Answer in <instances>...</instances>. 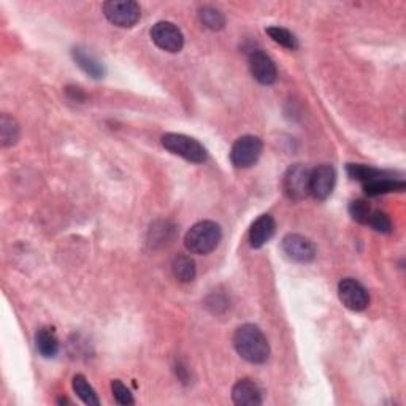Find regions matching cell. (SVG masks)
Here are the masks:
<instances>
[{
    "instance_id": "1",
    "label": "cell",
    "mask_w": 406,
    "mask_h": 406,
    "mask_svg": "<svg viewBox=\"0 0 406 406\" xmlns=\"http://www.w3.org/2000/svg\"><path fill=\"white\" fill-rule=\"evenodd\" d=\"M234 346L241 359L249 363H264L270 357L269 340L259 327L244 324L236 328L234 335Z\"/></svg>"
},
{
    "instance_id": "2",
    "label": "cell",
    "mask_w": 406,
    "mask_h": 406,
    "mask_svg": "<svg viewBox=\"0 0 406 406\" xmlns=\"http://www.w3.org/2000/svg\"><path fill=\"white\" fill-rule=\"evenodd\" d=\"M222 238L221 227L213 221H202L186 234L184 244L189 253L205 256L216 249Z\"/></svg>"
},
{
    "instance_id": "3",
    "label": "cell",
    "mask_w": 406,
    "mask_h": 406,
    "mask_svg": "<svg viewBox=\"0 0 406 406\" xmlns=\"http://www.w3.org/2000/svg\"><path fill=\"white\" fill-rule=\"evenodd\" d=\"M162 146L175 156H179L189 162L202 164L207 160V150L192 137L183 134H165L162 137Z\"/></svg>"
},
{
    "instance_id": "4",
    "label": "cell",
    "mask_w": 406,
    "mask_h": 406,
    "mask_svg": "<svg viewBox=\"0 0 406 406\" xmlns=\"http://www.w3.org/2000/svg\"><path fill=\"white\" fill-rule=\"evenodd\" d=\"M103 15L111 24L129 29L138 23L142 9L134 0H110L103 4Z\"/></svg>"
},
{
    "instance_id": "5",
    "label": "cell",
    "mask_w": 406,
    "mask_h": 406,
    "mask_svg": "<svg viewBox=\"0 0 406 406\" xmlns=\"http://www.w3.org/2000/svg\"><path fill=\"white\" fill-rule=\"evenodd\" d=\"M262 140L254 135H244L236 140L230 151V160L236 169H249L262 154Z\"/></svg>"
},
{
    "instance_id": "6",
    "label": "cell",
    "mask_w": 406,
    "mask_h": 406,
    "mask_svg": "<svg viewBox=\"0 0 406 406\" xmlns=\"http://www.w3.org/2000/svg\"><path fill=\"white\" fill-rule=\"evenodd\" d=\"M311 170L303 164H296L284 175V192L293 202H300L310 195Z\"/></svg>"
},
{
    "instance_id": "7",
    "label": "cell",
    "mask_w": 406,
    "mask_h": 406,
    "mask_svg": "<svg viewBox=\"0 0 406 406\" xmlns=\"http://www.w3.org/2000/svg\"><path fill=\"white\" fill-rule=\"evenodd\" d=\"M151 38L157 48L167 53H178L184 45L183 32L178 26H175L169 21H160L156 23L151 29Z\"/></svg>"
},
{
    "instance_id": "8",
    "label": "cell",
    "mask_w": 406,
    "mask_h": 406,
    "mask_svg": "<svg viewBox=\"0 0 406 406\" xmlns=\"http://www.w3.org/2000/svg\"><path fill=\"white\" fill-rule=\"evenodd\" d=\"M338 296L343 305L351 311H363L370 305L367 289L354 278L341 279L338 284Z\"/></svg>"
},
{
    "instance_id": "9",
    "label": "cell",
    "mask_w": 406,
    "mask_h": 406,
    "mask_svg": "<svg viewBox=\"0 0 406 406\" xmlns=\"http://www.w3.org/2000/svg\"><path fill=\"white\" fill-rule=\"evenodd\" d=\"M283 251L291 261L308 264L316 257V246L311 240L298 234H289L283 238Z\"/></svg>"
},
{
    "instance_id": "10",
    "label": "cell",
    "mask_w": 406,
    "mask_h": 406,
    "mask_svg": "<svg viewBox=\"0 0 406 406\" xmlns=\"http://www.w3.org/2000/svg\"><path fill=\"white\" fill-rule=\"evenodd\" d=\"M337 183V172L332 165H319L311 172L310 195L316 200H326L332 194Z\"/></svg>"
},
{
    "instance_id": "11",
    "label": "cell",
    "mask_w": 406,
    "mask_h": 406,
    "mask_svg": "<svg viewBox=\"0 0 406 406\" xmlns=\"http://www.w3.org/2000/svg\"><path fill=\"white\" fill-rule=\"evenodd\" d=\"M249 70L254 80L261 85H273L276 81L278 70L275 62L271 61L269 54H265L261 50H254L249 54Z\"/></svg>"
},
{
    "instance_id": "12",
    "label": "cell",
    "mask_w": 406,
    "mask_h": 406,
    "mask_svg": "<svg viewBox=\"0 0 406 406\" xmlns=\"http://www.w3.org/2000/svg\"><path fill=\"white\" fill-rule=\"evenodd\" d=\"M275 230H276V222L270 214L259 216L249 230L251 246L256 249L262 248L264 244H267L271 240V236L275 235Z\"/></svg>"
},
{
    "instance_id": "13",
    "label": "cell",
    "mask_w": 406,
    "mask_h": 406,
    "mask_svg": "<svg viewBox=\"0 0 406 406\" xmlns=\"http://www.w3.org/2000/svg\"><path fill=\"white\" fill-rule=\"evenodd\" d=\"M232 400L240 406L262 405V390L254 381L240 380L232 389Z\"/></svg>"
},
{
    "instance_id": "14",
    "label": "cell",
    "mask_w": 406,
    "mask_h": 406,
    "mask_svg": "<svg viewBox=\"0 0 406 406\" xmlns=\"http://www.w3.org/2000/svg\"><path fill=\"white\" fill-rule=\"evenodd\" d=\"M35 348L43 355L45 359H53L56 354L59 353V340L56 337L54 328L51 327H41L40 330L35 333Z\"/></svg>"
},
{
    "instance_id": "15",
    "label": "cell",
    "mask_w": 406,
    "mask_h": 406,
    "mask_svg": "<svg viewBox=\"0 0 406 406\" xmlns=\"http://www.w3.org/2000/svg\"><path fill=\"white\" fill-rule=\"evenodd\" d=\"M363 189L368 195L376 197V195L381 194H389V192H402L405 191V183L403 181H397L394 178H389L386 175H381L368 183H363Z\"/></svg>"
},
{
    "instance_id": "16",
    "label": "cell",
    "mask_w": 406,
    "mask_h": 406,
    "mask_svg": "<svg viewBox=\"0 0 406 406\" xmlns=\"http://www.w3.org/2000/svg\"><path fill=\"white\" fill-rule=\"evenodd\" d=\"M72 56L83 72H86L89 76H93V78L95 80L102 78L105 75V68L102 66V62L97 61L93 54L88 53L86 50H83V48H75L72 51Z\"/></svg>"
},
{
    "instance_id": "17",
    "label": "cell",
    "mask_w": 406,
    "mask_h": 406,
    "mask_svg": "<svg viewBox=\"0 0 406 406\" xmlns=\"http://www.w3.org/2000/svg\"><path fill=\"white\" fill-rule=\"evenodd\" d=\"M172 269H173L175 278L179 279L181 283H191L194 281L195 275H197V269H195L194 259L186 254H179L175 257Z\"/></svg>"
},
{
    "instance_id": "18",
    "label": "cell",
    "mask_w": 406,
    "mask_h": 406,
    "mask_svg": "<svg viewBox=\"0 0 406 406\" xmlns=\"http://www.w3.org/2000/svg\"><path fill=\"white\" fill-rule=\"evenodd\" d=\"M0 138H2L4 148L16 145L19 138V125L15 118L9 115H2L0 118Z\"/></svg>"
},
{
    "instance_id": "19",
    "label": "cell",
    "mask_w": 406,
    "mask_h": 406,
    "mask_svg": "<svg viewBox=\"0 0 406 406\" xmlns=\"http://www.w3.org/2000/svg\"><path fill=\"white\" fill-rule=\"evenodd\" d=\"M72 387L75 390V394L81 398L83 403H86L89 406L100 405V400H99V398H97L95 390L90 387V384L86 381V378L83 376V375L73 376Z\"/></svg>"
},
{
    "instance_id": "20",
    "label": "cell",
    "mask_w": 406,
    "mask_h": 406,
    "mask_svg": "<svg viewBox=\"0 0 406 406\" xmlns=\"http://www.w3.org/2000/svg\"><path fill=\"white\" fill-rule=\"evenodd\" d=\"M199 19L203 26L212 31H221L226 26V18H224L219 10L213 9V6H203V9H200Z\"/></svg>"
},
{
    "instance_id": "21",
    "label": "cell",
    "mask_w": 406,
    "mask_h": 406,
    "mask_svg": "<svg viewBox=\"0 0 406 406\" xmlns=\"http://www.w3.org/2000/svg\"><path fill=\"white\" fill-rule=\"evenodd\" d=\"M267 33L270 35V38L273 41H276L278 45L288 48V50H297L298 43H297L296 35H293L291 31L284 29V27H279V26L269 27Z\"/></svg>"
},
{
    "instance_id": "22",
    "label": "cell",
    "mask_w": 406,
    "mask_h": 406,
    "mask_svg": "<svg viewBox=\"0 0 406 406\" xmlns=\"http://www.w3.org/2000/svg\"><path fill=\"white\" fill-rule=\"evenodd\" d=\"M348 175L351 177L353 179L357 181H362V183H368V181H372L378 177H381L384 175L382 172L372 169V167L368 165H362V164H349L348 165Z\"/></svg>"
},
{
    "instance_id": "23",
    "label": "cell",
    "mask_w": 406,
    "mask_h": 406,
    "mask_svg": "<svg viewBox=\"0 0 406 406\" xmlns=\"http://www.w3.org/2000/svg\"><path fill=\"white\" fill-rule=\"evenodd\" d=\"M349 214L353 216V219L360 224H368L370 214H372V208H370L365 200H354L349 203Z\"/></svg>"
},
{
    "instance_id": "24",
    "label": "cell",
    "mask_w": 406,
    "mask_h": 406,
    "mask_svg": "<svg viewBox=\"0 0 406 406\" xmlns=\"http://www.w3.org/2000/svg\"><path fill=\"white\" fill-rule=\"evenodd\" d=\"M368 224L376 230V232H380V234H390L392 232L390 218L382 212H372V214H370Z\"/></svg>"
},
{
    "instance_id": "25",
    "label": "cell",
    "mask_w": 406,
    "mask_h": 406,
    "mask_svg": "<svg viewBox=\"0 0 406 406\" xmlns=\"http://www.w3.org/2000/svg\"><path fill=\"white\" fill-rule=\"evenodd\" d=\"M111 392H113L115 400L119 405H134L135 403L134 397H132L130 394V390L124 386L123 381H119V380L111 381Z\"/></svg>"
},
{
    "instance_id": "26",
    "label": "cell",
    "mask_w": 406,
    "mask_h": 406,
    "mask_svg": "<svg viewBox=\"0 0 406 406\" xmlns=\"http://www.w3.org/2000/svg\"><path fill=\"white\" fill-rule=\"evenodd\" d=\"M67 94L73 102H85L86 100V94L83 93L80 88L70 86V88H67Z\"/></svg>"
}]
</instances>
